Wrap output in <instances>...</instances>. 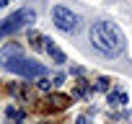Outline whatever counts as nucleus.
<instances>
[{"instance_id":"1","label":"nucleus","mask_w":132,"mask_h":124,"mask_svg":"<svg viewBox=\"0 0 132 124\" xmlns=\"http://www.w3.org/2000/svg\"><path fill=\"white\" fill-rule=\"evenodd\" d=\"M88 39H91V47L104 57H119L127 49L124 31L111 21H96L88 31Z\"/></svg>"},{"instance_id":"2","label":"nucleus","mask_w":132,"mask_h":124,"mask_svg":"<svg viewBox=\"0 0 132 124\" xmlns=\"http://www.w3.org/2000/svg\"><path fill=\"white\" fill-rule=\"evenodd\" d=\"M8 73L13 75H21V78H44L47 75V67L36 59H29V57H21V54H13V57H3L0 59Z\"/></svg>"},{"instance_id":"3","label":"nucleus","mask_w":132,"mask_h":124,"mask_svg":"<svg viewBox=\"0 0 132 124\" xmlns=\"http://www.w3.org/2000/svg\"><path fill=\"white\" fill-rule=\"evenodd\" d=\"M34 21H36V13H34L31 8H21V11L11 13L8 18L0 21V41L8 39V36H13L16 31H21V29H26V26H31Z\"/></svg>"},{"instance_id":"4","label":"nucleus","mask_w":132,"mask_h":124,"mask_svg":"<svg viewBox=\"0 0 132 124\" xmlns=\"http://www.w3.org/2000/svg\"><path fill=\"white\" fill-rule=\"evenodd\" d=\"M52 21L65 34H78V29H80V16L73 13L68 5H54L52 8Z\"/></svg>"},{"instance_id":"5","label":"nucleus","mask_w":132,"mask_h":124,"mask_svg":"<svg viewBox=\"0 0 132 124\" xmlns=\"http://www.w3.org/2000/svg\"><path fill=\"white\" fill-rule=\"evenodd\" d=\"M44 41H47V44H44V49L49 52V57L57 62V65H65V62H68V57H65V52L57 47V41H54V39H44Z\"/></svg>"},{"instance_id":"6","label":"nucleus","mask_w":132,"mask_h":124,"mask_svg":"<svg viewBox=\"0 0 132 124\" xmlns=\"http://www.w3.org/2000/svg\"><path fill=\"white\" fill-rule=\"evenodd\" d=\"M106 98H109V103H111V106H122V103H127V96H124L122 91H114V93H109Z\"/></svg>"},{"instance_id":"7","label":"nucleus","mask_w":132,"mask_h":124,"mask_svg":"<svg viewBox=\"0 0 132 124\" xmlns=\"http://www.w3.org/2000/svg\"><path fill=\"white\" fill-rule=\"evenodd\" d=\"M49 103H52L54 109H65V106L70 103V98H68V96H60V93H57V96H49Z\"/></svg>"},{"instance_id":"8","label":"nucleus","mask_w":132,"mask_h":124,"mask_svg":"<svg viewBox=\"0 0 132 124\" xmlns=\"http://www.w3.org/2000/svg\"><path fill=\"white\" fill-rule=\"evenodd\" d=\"M96 91H109V80H106V78H101V80L96 83Z\"/></svg>"},{"instance_id":"9","label":"nucleus","mask_w":132,"mask_h":124,"mask_svg":"<svg viewBox=\"0 0 132 124\" xmlns=\"http://www.w3.org/2000/svg\"><path fill=\"white\" fill-rule=\"evenodd\" d=\"M49 85H52V83H49L47 78H39V88H42V91H49Z\"/></svg>"},{"instance_id":"10","label":"nucleus","mask_w":132,"mask_h":124,"mask_svg":"<svg viewBox=\"0 0 132 124\" xmlns=\"http://www.w3.org/2000/svg\"><path fill=\"white\" fill-rule=\"evenodd\" d=\"M75 124H88V119H86V116H78V121H75Z\"/></svg>"},{"instance_id":"11","label":"nucleus","mask_w":132,"mask_h":124,"mask_svg":"<svg viewBox=\"0 0 132 124\" xmlns=\"http://www.w3.org/2000/svg\"><path fill=\"white\" fill-rule=\"evenodd\" d=\"M8 3H13V0H0V8H5Z\"/></svg>"}]
</instances>
